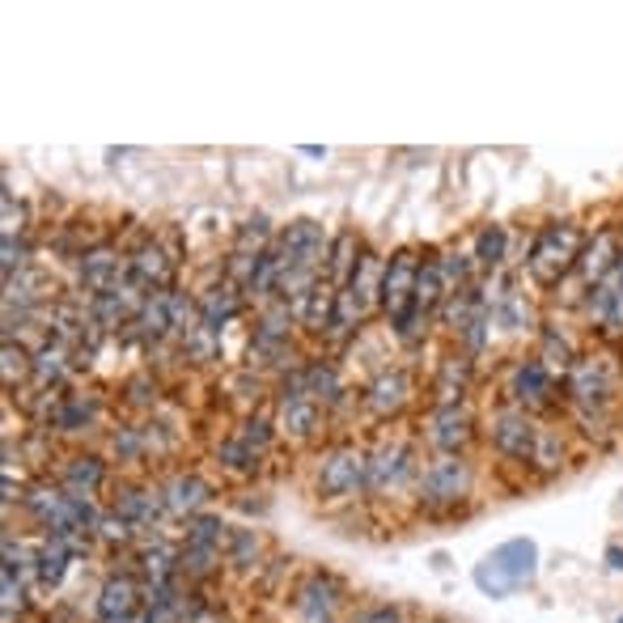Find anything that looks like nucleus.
<instances>
[{
    "label": "nucleus",
    "instance_id": "0eeeda50",
    "mask_svg": "<svg viewBox=\"0 0 623 623\" xmlns=\"http://www.w3.org/2000/svg\"><path fill=\"white\" fill-rule=\"evenodd\" d=\"M416 280H420V259L411 255V250H395L390 259H386V271H382V310L390 314V319H399L404 310L416 305Z\"/></svg>",
    "mask_w": 623,
    "mask_h": 623
},
{
    "label": "nucleus",
    "instance_id": "39448f33",
    "mask_svg": "<svg viewBox=\"0 0 623 623\" xmlns=\"http://www.w3.org/2000/svg\"><path fill=\"white\" fill-rule=\"evenodd\" d=\"M416 492H420L425 505H454L471 492V466L459 454H441L420 471Z\"/></svg>",
    "mask_w": 623,
    "mask_h": 623
},
{
    "label": "nucleus",
    "instance_id": "1a4fd4ad",
    "mask_svg": "<svg viewBox=\"0 0 623 623\" xmlns=\"http://www.w3.org/2000/svg\"><path fill=\"white\" fill-rule=\"evenodd\" d=\"M539 425L522 411V407H505L492 416V445L505 454V459H535L539 450Z\"/></svg>",
    "mask_w": 623,
    "mask_h": 623
},
{
    "label": "nucleus",
    "instance_id": "6e6552de",
    "mask_svg": "<svg viewBox=\"0 0 623 623\" xmlns=\"http://www.w3.org/2000/svg\"><path fill=\"white\" fill-rule=\"evenodd\" d=\"M416 475V459L404 441H386L369 454V492L374 496H390V492H404Z\"/></svg>",
    "mask_w": 623,
    "mask_h": 623
},
{
    "label": "nucleus",
    "instance_id": "bb28decb",
    "mask_svg": "<svg viewBox=\"0 0 623 623\" xmlns=\"http://www.w3.org/2000/svg\"><path fill=\"white\" fill-rule=\"evenodd\" d=\"M68 560H73V556L55 539H47L43 547H34V577H39V586H43V590H55V586L64 581V572H68Z\"/></svg>",
    "mask_w": 623,
    "mask_h": 623
},
{
    "label": "nucleus",
    "instance_id": "f03ea898",
    "mask_svg": "<svg viewBox=\"0 0 623 623\" xmlns=\"http://www.w3.org/2000/svg\"><path fill=\"white\" fill-rule=\"evenodd\" d=\"M526 264L539 284H556L572 264H581V229L577 225H543L530 243Z\"/></svg>",
    "mask_w": 623,
    "mask_h": 623
},
{
    "label": "nucleus",
    "instance_id": "393cba45",
    "mask_svg": "<svg viewBox=\"0 0 623 623\" xmlns=\"http://www.w3.org/2000/svg\"><path fill=\"white\" fill-rule=\"evenodd\" d=\"M356 271V234L353 229H344V234H335V243H331V250H326V268L323 276L331 280V284H348Z\"/></svg>",
    "mask_w": 623,
    "mask_h": 623
},
{
    "label": "nucleus",
    "instance_id": "c03bdc74",
    "mask_svg": "<svg viewBox=\"0 0 623 623\" xmlns=\"http://www.w3.org/2000/svg\"><path fill=\"white\" fill-rule=\"evenodd\" d=\"M602 326H606V331H623V284L615 289L611 305L602 310Z\"/></svg>",
    "mask_w": 623,
    "mask_h": 623
},
{
    "label": "nucleus",
    "instance_id": "c756f323",
    "mask_svg": "<svg viewBox=\"0 0 623 623\" xmlns=\"http://www.w3.org/2000/svg\"><path fill=\"white\" fill-rule=\"evenodd\" d=\"M217 569H221V547H195V543H187L179 551V577H187V581H208Z\"/></svg>",
    "mask_w": 623,
    "mask_h": 623
},
{
    "label": "nucleus",
    "instance_id": "a878e982",
    "mask_svg": "<svg viewBox=\"0 0 623 623\" xmlns=\"http://www.w3.org/2000/svg\"><path fill=\"white\" fill-rule=\"evenodd\" d=\"M259 556H264V543H259L255 530H246V526L229 530V539H225V565H229V569L255 572L259 569Z\"/></svg>",
    "mask_w": 623,
    "mask_h": 623
},
{
    "label": "nucleus",
    "instance_id": "58836bf2",
    "mask_svg": "<svg viewBox=\"0 0 623 623\" xmlns=\"http://www.w3.org/2000/svg\"><path fill=\"white\" fill-rule=\"evenodd\" d=\"M30 361H34V356H26L22 348H13V340L4 344V386H9V390L30 374Z\"/></svg>",
    "mask_w": 623,
    "mask_h": 623
},
{
    "label": "nucleus",
    "instance_id": "423d86ee",
    "mask_svg": "<svg viewBox=\"0 0 623 623\" xmlns=\"http://www.w3.org/2000/svg\"><path fill=\"white\" fill-rule=\"evenodd\" d=\"M326 243L323 225L314 221H293L284 234H280V246H276V259L284 268H305V271H323L326 268Z\"/></svg>",
    "mask_w": 623,
    "mask_h": 623
},
{
    "label": "nucleus",
    "instance_id": "e433bc0d",
    "mask_svg": "<svg viewBox=\"0 0 623 623\" xmlns=\"http://www.w3.org/2000/svg\"><path fill=\"white\" fill-rule=\"evenodd\" d=\"M547 369H572L577 361H572V348L565 335H556V331H543V356H539Z\"/></svg>",
    "mask_w": 623,
    "mask_h": 623
},
{
    "label": "nucleus",
    "instance_id": "c9c22d12",
    "mask_svg": "<svg viewBox=\"0 0 623 623\" xmlns=\"http://www.w3.org/2000/svg\"><path fill=\"white\" fill-rule=\"evenodd\" d=\"M475 259H480L484 268H496V264L505 259V229H501V225L480 229V238H475Z\"/></svg>",
    "mask_w": 623,
    "mask_h": 623
},
{
    "label": "nucleus",
    "instance_id": "4468645a",
    "mask_svg": "<svg viewBox=\"0 0 623 623\" xmlns=\"http://www.w3.org/2000/svg\"><path fill=\"white\" fill-rule=\"evenodd\" d=\"M509 395L526 407H543L547 399H551V369L543 365L539 356L517 361L514 374H509Z\"/></svg>",
    "mask_w": 623,
    "mask_h": 623
},
{
    "label": "nucleus",
    "instance_id": "a211bd4d",
    "mask_svg": "<svg viewBox=\"0 0 623 623\" xmlns=\"http://www.w3.org/2000/svg\"><path fill=\"white\" fill-rule=\"evenodd\" d=\"M103 484H107V462L94 459V454H77V459L64 462V471H60V488L68 496H94Z\"/></svg>",
    "mask_w": 623,
    "mask_h": 623
},
{
    "label": "nucleus",
    "instance_id": "f3484780",
    "mask_svg": "<svg viewBox=\"0 0 623 623\" xmlns=\"http://www.w3.org/2000/svg\"><path fill=\"white\" fill-rule=\"evenodd\" d=\"M162 496H165V509H170V514L195 517V514H204V505H208L213 488H208V484H204L200 475L183 471V475L165 480V484H162Z\"/></svg>",
    "mask_w": 623,
    "mask_h": 623
},
{
    "label": "nucleus",
    "instance_id": "7c9ffc66",
    "mask_svg": "<svg viewBox=\"0 0 623 623\" xmlns=\"http://www.w3.org/2000/svg\"><path fill=\"white\" fill-rule=\"evenodd\" d=\"M445 289H450V284H445V276H441V264H420V280H416V310H425V314L441 310V301L450 298Z\"/></svg>",
    "mask_w": 623,
    "mask_h": 623
},
{
    "label": "nucleus",
    "instance_id": "6ab92c4d",
    "mask_svg": "<svg viewBox=\"0 0 623 623\" xmlns=\"http://www.w3.org/2000/svg\"><path fill=\"white\" fill-rule=\"evenodd\" d=\"M98 399L94 395H60V404H55L52 411V429H60V433H82V429H89L94 420H98Z\"/></svg>",
    "mask_w": 623,
    "mask_h": 623
},
{
    "label": "nucleus",
    "instance_id": "c85d7f7f",
    "mask_svg": "<svg viewBox=\"0 0 623 623\" xmlns=\"http://www.w3.org/2000/svg\"><path fill=\"white\" fill-rule=\"evenodd\" d=\"M276 429L289 437H310L319 429V404L314 399H298V404H280Z\"/></svg>",
    "mask_w": 623,
    "mask_h": 623
},
{
    "label": "nucleus",
    "instance_id": "5701e85b",
    "mask_svg": "<svg viewBox=\"0 0 623 623\" xmlns=\"http://www.w3.org/2000/svg\"><path fill=\"white\" fill-rule=\"evenodd\" d=\"M620 268V238L611 229H602L590 250L581 255V271H586V284H602L611 271Z\"/></svg>",
    "mask_w": 623,
    "mask_h": 623
},
{
    "label": "nucleus",
    "instance_id": "ddd939ff",
    "mask_svg": "<svg viewBox=\"0 0 623 623\" xmlns=\"http://www.w3.org/2000/svg\"><path fill=\"white\" fill-rule=\"evenodd\" d=\"M110 514H119L132 530H144V526H153L162 514H170L165 509V496L162 488H119V496H115V505H110Z\"/></svg>",
    "mask_w": 623,
    "mask_h": 623
},
{
    "label": "nucleus",
    "instance_id": "9d476101",
    "mask_svg": "<svg viewBox=\"0 0 623 623\" xmlns=\"http://www.w3.org/2000/svg\"><path fill=\"white\" fill-rule=\"evenodd\" d=\"M475 433V420L462 404H437L429 411V441L441 454H459L462 445Z\"/></svg>",
    "mask_w": 623,
    "mask_h": 623
},
{
    "label": "nucleus",
    "instance_id": "2eb2a0df",
    "mask_svg": "<svg viewBox=\"0 0 623 623\" xmlns=\"http://www.w3.org/2000/svg\"><path fill=\"white\" fill-rule=\"evenodd\" d=\"M407 399H411V382H407L404 369H382L365 390V407L374 416H395V411L407 407Z\"/></svg>",
    "mask_w": 623,
    "mask_h": 623
},
{
    "label": "nucleus",
    "instance_id": "f704fd0d",
    "mask_svg": "<svg viewBox=\"0 0 623 623\" xmlns=\"http://www.w3.org/2000/svg\"><path fill=\"white\" fill-rule=\"evenodd\" d=\"M268 243H271L268 217L243 221V229H238V255H268Z\"/></svg>",
    "mask_w": 623,
    "mask_h": 623
},
{
    "label": "nucleus",
    "instance_id": "2f4dec72",
    "mask_svg": "<svg viewBox=\"0 0 623 623\" xmlns=\"http://www.w3.org/2000/svg\"><path fill=\"white\" fill-rule=\"evenodd\" d=\"M259 454H264V450H255L243 433L225 437V441H221V450H217V459L225 462L229 471H238V475H250V471L259 466Z\"/></svg>",
    "mask_w": 623,
    "mask_h": 623
},
{
    "label": "nucleus",
    "instance_id": "ea45409f",
    "mask_svg": "<svg viewBox=\"0 0 623 623\" xmlns=\"http://www.w3.org/2000/svg\"><path fill=\"white\" fill-rule=\"evenodd\" d=\"M348 623H404V611L395 602H374V606H361Z\"/></svg>",
    "mask_w": 623,
    "mask_h": 623
},
{
    "label": "nucleus",
    "instance_id": "4be33fe9",
    "mask_svg": "<svg viewBox=\"0 0 623 623\" xmlns=\"http://www.w3.org/2000/svg\"><path fill=\"white\" fill-rule=\"evenodd\" d=\"M238 310H243L238 284H217V289H208V293L200 298V323L221 335V326L229 323V319H238Z\"/></svg>",
    "mask_w": 623,
    "mask_h": 623
},
{
    "label": "nucleus",
    "instance_id": "72a5a7b5",
    "mask_svg": "<svg viewBox=\"0 0 623 623\" xmlns=\"http://www.w3.org/2000/svg\"><path fill=\"white\" fill-rule=\"evenodd\" d=\"M225 539H229V530H225V522L217 514L187 517V543H195V547H225Z\"/></svg>",
    "mask_w": 623,
    "mask_h": 623
},
{
    "label": "nucleus",
    "instance_id": "f257e3e1",
    "mask_svg": "<svg viewBox=\"0 0 623 623\" xmlns=\"http://www.w3.org/2000/svg\"><path fill=\"white\" fill-rule=\"evenodd\" d=\"M535 565H539V547L530 539H509L501 543L488 560L475 569V586L484 594L501 598L509 594V590H517V586H526L535 577Z\"/></svg>",
    "mask_w": 623,
    "mask_h": 623
},
{
    "label": "nucleus",
    "instance_id": "f8f14e48",
    "mask_svg": "<svg viewBox=\"0 0 623 623\" xmlns=\"http://www.w3.org/2000/svg\"><path fill=\"white\" fill-rule=\"evenodd\" d=\"M606 390H611V378H606V365H602V361H577L569 369V395L586 416H590V411H602Z\"/></svg>",
    "mask_w": 623,
    "mask_h": 623
},
{
    "label": "nucleus",
    "instance_id": "412c9836",
    "mask_svg": "<svg viewBox=\"0 0 623 623\" xmlns=\"http://www.w3.org/2000/svg\"><path fill=\"white\" fill-rule=\"evenodd\" d=\"M68 344H43L39 353H34V361H30V378H34V386H43V390H52V386H60V382L73 374V361H68Z\"/></svg>",
    "mask_w": 623,
    "mask_h": 623
},
{
    "label": "nucleus",
    "instance_id": "37998d69",
    "mask_svg": "<svg viewBox=\"0 0 623 623\" xmlns=\"http://www.w3.org/2000/svg\"><path fill=\"white\" fill-rule=\"evenodd\" d=\"M271 429H276V425H268V420H246L243 437L250 441V445H255V450H268V445H271Z\"/></svg>",
    "mask_w": 623,
    "mask_h": 623
},
{
    "label": "nucleus",
    "instance_id": "79ce46f5",
    "mask_svg": "<svg viewBox=\"0 0 623 623\" xmlns=\"http://www.w3.org/2000/svg\"><path fill=\"white\" fill-rule=\"evenodd\" d=\"M98 539L128 543V539H132V526H128V522H123L119 514H107V517H103V526H98Z\"/></svg>",
    "mask_w": 623,
    "mask_h": 623
},
{
    "label": "nucleus",
    "instance_id": "4c0bfd02",
    "mask_svg": "<svg viewBox=\"0 0 623 623\" xmlns=\"http://www.w3.org/2000/svg\"><path fill=\"white\" fill-rule=\"evenodd\" d=\"M144 450H149V441H144L140 429H119V433H115V459L119 462H136Z\"/></svg>",
    "mask_w": 623,
    "mask_h": 623
},
{
    "label": "nucleus",
    "instance_id": "a19ab883",
    "mask_svg": "<svg viewBox=\"0 0 623 623\" xmlns=\"http://www.w3.org/2000/svg\"><path fill=\"white\" fill-rule=\"evenodd\" d=\"M0 204H4V238H18V234L26 229V225H22V221H26V208L13 200V191H4Z\"/></svg>",
    "mask_w": 623,
    "mask_h": 623
},
{
    "label": "nucleus",
    "instance_id": "dca6fc26",
    "mask_svg": "<svg viewBox=\"0 0 623 623\" xmlns=\"http://www.w3.org/2000/svg\"><path fill=\"white\" fill-rule=\"evenodd\" d=\"M119 280H128V271L119 268V255H115L110 246H94V250H85L82 255V284L94 293V298L110 293Z\"/></svg>",
    "mask_w": 623,
    "mask_h": 623
},
{
    "label": "nucleus",
    "instance_id": "473e14b6",
    "mask_svg": "<svg viewBox=\"0 0 623 623\" xmlns=\"http://www.w3.org/2000/svg\"><path fill=\"white\" fill-rule=\"evenodd\" d=\"M466 378H471V365L462 356H450L441 365V378H437V404H459L462 390H466Z\"/></svg>",
    "mask_w": 623,
    "mask_h": 623
},
{
    "label": "nucleus",
    "instance_id": "9b49d317",
    "mask_svg": "<svg viewBox=\"0 0 623 623\" xmlns=\"http://www.w3.org/2000/svg\"><path fill=\"white\" fill-rule=\"evenodd\" d=\"M174 264L179 259H170L158 243H144L128 259V276H132L144 293H162V289H170V280H174Z\"/></svg>",
    "mask_w": 623,
    "mask_h": 623
},
{
    "label": "nucleus",
    "instance_id": "aec40b11",
    "mask_svg": "<svg viewBox=\"0 0 623 623\" xmlns=\"http://www.w3.org/2000/svg\"><path fill=\"white\" fill-rule=\"evenodd\" d=\"M136 565H140L144 586H165V581H179V551H174L170 543H162V539H153L149 547H140Z\"/></svg>",
    "mask_w": 623,
    "mask_h": 623
},
{
    "label": "nucleus",
    "instance_id": "cd10ccee",
    "mask_svg": "<svg viewBox=\"0 0 623 623\" xmlns=\"http://www.w3.org/2000/svg\"><path fill=\"white\" fill-rule=\"evenodd\" d=\"M301 382H305V395H310L314 404H335L340 390H344L335 365H326V361H310V365L301 369Z\"/></svg>",
    "mask_w": 623,
    "mask_h": 623
},
{
    "label": "nucleus",
    "instance_id": "b1692460",
    "mask_svg": "<svg viewBox=\"0 0 623 623\" xmlns=\"http://www.w3.org/2000/svg\"><path fill=\"white\" fill-rule=\"evenodd\" d=\"M43 298H52V284H47V276H39L34 268H22L18 276H9L4 280V305L13 310H30V305H39Z\"/></svg>",
    "mask_w": 623,
    "mask_h": 623
},
{
    "label": "nucleus",
    "instance_id": "20e7f679",
    "mask_svg": "<svg viewBox=\"0 0 623 623\" xmlns=\"http://www.w3.org/2000/svg\"><path fill=\"white\" fill-rule=\"evenodd\" d=\"M319 492L340 501L353 492H369V454L356 445H340L319 462Z\"/></svg>",
    "mask_w": 623,
    "mask_h": 623
},
{
    "label": "nucleus",
    "instance_id": "7ed1b4c3",
    "mask_svg": "<svg viewBox=\"0 0 623 623\" xmlns=\"http://www.w3.org/2000/svg\"><path fill=\"white\" fill-rule=\"evenodd\" d=\"M344 581L335 572H305L293 590V611H298L301 623H335L340 606H344Z\"/></svg>",
    "mask_w": 623,
    "mask_h": 623
}]
</instances>
